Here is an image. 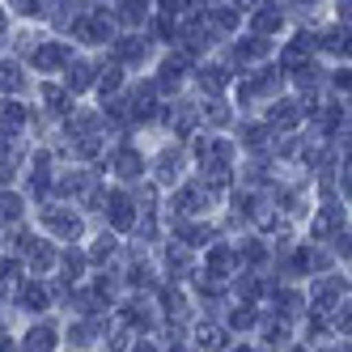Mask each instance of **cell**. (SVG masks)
I'll return each mask as SVG.
<instances>
[{"instance_id":"6da1fadb","label":"cell","mask_w":352,"mask_h":352,"mask_svg":"<svg viewBox=\"0 0 352 352\" xmlns=\"http://www.w3.org/2000/svg\"><path fill=\"white\" fill-rule=\"evenodd\" d=\"M68 60H72V47H68V43H56V38H52V43H38L34 52H30V64H34L38 72H60Z\"/></svg>"},{"instance_id":"7a4b0ae2","label":"cell","mask_w":352,"mask_h":352,"mask_svg":"<svg viewBox=\"0 0 352 352\" xmlns=\"http://www.w3.org/2000/svg\"><path fill=\"white\" fill-rule=\"evenodd\" d=\"M111 170L119 174L123 183H136L140 174H144V157H140V148H132V144H119L115 153H111Z\"/></svg>"},{"instance_id":"3957f363","label":"cell","mask_w":352,"mask_h":352,"mask_svg":"<svg viewBox=\"0 0 352 352\" xmlns=\"http://www.w3.org/2000/svg\"><path fill=\"white\" fill-rule=\"evenodd\" d=\"M107 217H111L115 230H132V225H136V204H132V195L123 187H115L107 195Z\"/></svg>"},{"instance_id":"277c9868","label":"cell","mask_w":352,"mask_h":352,"mask_svg":"<svg viewBox=\"0 0 352 352\" xmlns=\"http://www.w3.org/2000/svg\"><path fill=\"white\" fill-rule=\"evenodd\" d=\"M234 263H238L234 246H225V242H208V259H204L208 280H230V276H234Z\"/></svg>"},{"instance_id":"5b68a950","label":"cell","mask_w":352,"mask_h":352,"mask_svg":"<svg viewBox=\"0 0 352 352\" xmlns=\"http://www.w3.org/2000/svg\"><path fill=\"white\" fill-rule=\"evenodd\" d=\"M183 81H187V56H170V60H162V68H157L153 85H157L162 94H174Z\"/></svg>"},{"instance_id":"8992f818","label":"cell","mask_w":352,"mask_h":352,"mask_svg":"<svg viewBox=\"0 0 352 352\" xmlns=\"http://www.w3.org/2000/svg\"><path fill=\"white\" fill-rule=\"evenodd\" d=\"M43 225H47V230H56L60 238H77L81 234V217L77 212H72V208H43Z\"/></svg>"},{"instance_id":"52a82bcc","label":"cell","mask_w":352,"mask_h":352,"mask_svg":"<svg viewBox=\"0 0 352 352\" xmlns=\"http://www.w3.org/2000/svg\"><path fill=\"white\" fill-rule=\"evenodd\" d=\"M47 301H52V293H47L43 280H21V289H17V310L38 314V310H47Z\"/></svg>"},{"instance_id":"ba28073f","label":"cell","mask_w":352,"mask_h":352,"mask_svg":"<svg viewBox=\"0 0 352 352\" xmlns=\"http://www.w3.org/2000/svg\"><path fill=\"white\" fill-rule=\"evenodd\" d=\"M111 47H115V64H140V60L148 56V47H144L140 38H132V34L111 38Z\"/></svg>"},{"instance_id":"9c48e42d","label":"cell","mask_w":352,"mask_h":352,"mask_svg":"<svg viewBox=\"0 0 352 352\" xmlns=\"http://www.w3.org/2000/svg\"><path fill=\"white\" fill-rule=\"evenodd\" d=\"M0 128H5L9 136H17L21 128H26V107L13 102V98H9V102H0Z\"/></svg>"},{"instance_id":"30bf717a","label":"cell","mask_w":352,"mask_h":352,"mask_svg":"<svg viewBox=\"0 0 352 352\" xmlns=\"http://www.w3.org/2000/svg\"><path fill=\"white\" fill-rule=\"evenodd\" d=\"M272 301L280 306V318H293V314L306 310V297H301L297 289H272Z\"/></svg>"},{"instance_id":"8fae6325","label":"cell","mask_w":352,"mask_h":352,"mask_svg":"<svg viewBox=\"0 0 352 352\" xmlns=\"http://www.w3.org/2000/svg\"><path fill=\"white\" fill-rule=\"evenodd\" d=\"M242 144L250 148V153H263V144L272 140V128H267V123H242Z\"/></svg>"},{"instance_id":"7c38bea8","label":"cell","mask_w":352,"mask_h":352,"mask_svg":"<svg viewBox=\"0 0 352 352\" xmlns=\"http://www.w3.org/2000/svg\"><path fill=\"white\" fill-rule=\"evenodd\" d=\"M314 52L344 56L348 52V30H322V34H314Z\"/></svg>"},{"instance_id":"4fadbf2b","label":"cell","mask_w":352,"mask_h":352,"mask_svg":"<svg viewBox=\"0 0 352 352\" xmlns=\"http://www.w3.org/2000/svg\"><path fill=\"white\" fill-rule=\"evenodd\" d=\"M267 119L276 123V128H293V123L301 119V111H297V102H293V98H280V102H276V107L267 111Z\"/></svg>"},{"instance_id":"5bb4252c","label":"cell","mask_w":352,"mask_h":352,"mask_svg":"<svg viewBox=\"0 0 352 352\" xmlns=\"http://www.w3.org/2000/svg\"><path fill=\"white\" fill-rule=\"evenodd\" d=\"M276 30H285V13H280V9H259V13H255V34L267 38V34H276Z\"/></svg>"},{"instance_id":"9a60e30c","label":"cell","mask_w":352,"mask_h":352,"mask_svg":"<svg viewBox=\"0 0 352 352\" xmlns=\"http://www.w3.org/2000/svg\"><path fill=\"white\" fill-rule=\"evenodd\" d=\"M64 85H68V94H81V89H89V85H94V68H89L85 60H77V64L68 68V81H64Z\"/></svg>"},{"instance_id":"2e32d148","label":"cell","mask_w":352,"mask_h":352,"mask_svg":"<svg viewBox=\"0 0 352 352\" xmlns=\"http://www.w3.org/2000/svg\"><path fill=\"white\" fill-rule=\"evenodd\" d=\"M26 246H30V267H34V272H52V267H56V250L47 246V242L34 246V238H30Z\"/></svg>"},{"instance_id":"e0dca14e","label":"cell","mask_w":352,"mask_h":352,"mask_svg":"<svg viewBox=\"0 0 352 352\" xmlns=\"http://www.w3.org/2000/svg\"><path fill=\"white\" fill-rule=\"evenodd\" d=\"M119 17L128 26H140V21H148V0H119Z\"/></svg>"},{"instance_id":"ac0fdd59","label":"cell","mask_w":352,"mask_h":352,"mask_svg":"<svg viewBox=\"0 0 352 352\" xmlns=\"http://www.w3.org/2000/svg\"><path fill=\"white\" fill-rule=\"evenodd\" d=\"M43 98H47V111H52V115H68V102H72L68 89H60V85H43Z\"/></svg>"},{"instance_id":"d6986e66","label":"cell","mask_w":352,"mask_h":352,"mask_svg":"<svg viewBox=\"0 0 352 352\" xmlns=\"http://www.w3.org/2000/svg\"><path fill=\"white\" fill-rule=\"evenodd\" d=\"M26 348H56V327L52 322H38L26 331Z\"/></svg>"},{"instance_id":"ffe728a7","label":"cell","mask_w":352,"mask_h":352,"mask_svg":"<svg viewBox=\"0 0 352 352\" xmlns=\"http://www.w3.org/2000/svg\"><path fill=\"white\" fill-rule=\"evenodd\" d=\"M255 322H259L255 306H250V301H242V306H234V314H230V331H250Z\"/></svg>"},{"instance_id":"44dd1931","label":"cell","mask_w":352,"mask_h":352,"mask_svg":"<svg viewBox=\"0 0 352 352\" xmlns=\"http://www.w3.org/2000/svg\"><path fill=\"white\" fill-rule=\"evenodd\" d=\"M119 85H123V68H119V64L102 68V77H98V94L111 98V94H119Z\"/></svg>"},{"instance_id":"7402d4cb","label":"cell","mask_w":352,"mask_h":352,"mask_svg":"<svg viewBox=\"0 0 352 352\" xmlns=\"http://www.w3.org/2000/svg\"><path fill=\"white\" fill-rule=\"evenodd\" d=\"M234 56H238V60H259V56H267V38L250 34L246 43H238V47H234Z\"/></svg>"},{"instance_id":"603a6c76","label":"cell","mask_w":352,"mask_h":352,"mask_svg":"<svg viewBox=\"0 0 352 352\" xmlns=\"http://www.w3.org/2000/svg\"><path fill=\"white\" fill-rule=\"evenodd\" d=\"M234 255H238V259H246V263H263V259H267V246H263L259 238H246V242L234 250Z\"/></svg>"},{"instance_id":"cb8c5ba5","label":"cell","mask_w":352,"mask_h":352,"mask_svg":"<svg viewBox=\"0 0 352 352\" xmlns=\"http://www.w3.org/2000/svg\"><path fill=\"white\" fill-rule=\"evenodd\" d=\"M199 85H204L208 94H221L225 85H230V72H225V68H204V72H199Z\"/></svg>"},{"instance_id":"d4e9b609","label":"cell","mask_w":352,"mask_h":352,"mask_svg":"<svg viewBox=\"0 0 352 352\" xmlns=\"http://www.w3.org/2000/svg\"><path fill=\"white\" fill-rule=\"evenodd\" d=\"M170 123H174V128H179V136H187V132L195 128V107L179 102V111H170Z\"/></svg>"},{"instance_id":"484cf974","label":"cell","mask_w":352,"mask_h":352,"mask_svg":"<svg viewBox=\"0 0 352 352\" xmlns=\"http://www.w3.org/2000/svg\"><path fill=\"white\" fill-rule=\"evenodd\" d=\"M263 289H267V285L259 280V276H255V272H242V280H238V293H242L246 301H255V297H259Z\"/></svg>"},{"instance_id":"4316f807","label":"cell","mask_w":352,"mask_h":352,"mask_svg":"<svg viewBox=\"0 0 352 352\" xmlns=\"http://www.w3.org/2000/svg\"><path fill=\"white\" fill-rule=\"evenodd\" d=\"M56 263H64V272H72L68 280H77L81 267H85V255H81V250H64V255H56Z\"/></svg>"},{"instance_id":"83f0119b","label":"cell","mask_w":352,"mask_h":352,"mask_svg":"<svg viewBox=\"0 0 352 352\" xmlns=\"http://www.w3.org/2000/svg\"><path fill=\"white\" fill-rule=\"evenodd\" d=\"M26 85V77H21L17 64H0V89H21Z\"/></svg>"},{"instance_id":"f1b7e54d","label":"cell","mask_w":352,"mask_h":352,"mask_svg":"<svg viewBox=\"0 0 352 352\" xmlns=\"http://www.w3.org/2000/svg\"><path fill=\"white\" fill-rule=\"evenodd\" d=\"M21 208H26V204H21V195H5V191H0V217H5V221H17L21 217Z\"/></svg>"},{"instance_id":"f546056e","label":"cell","mask_w":352,"mask_h":352,"mask_svg":"<svg viewBox=\"0 0 352 352\" xmlns=\"http://www.w3.org/2000/svg\"><path fill=\"white\" fill-rule=\"evenodd\" d=\"M179 166H183V157L174 153V148H166V153H162V162H157V174H162V179L170 183L174 174H179Z\"/></svg>"},{"instance_id":"4dcf8cb0","label":"cell","mask_w":352,"mask_h":352,"mask_svg":"<svg viewBox=\"0 0 352 352\" xmlns=\"http://www.w3.org/2000/svg\"><path fill=\"white\" fill-rule=\"evenodd\" d=\"M123 318H128V327H140V331H148V327H153V314H148L144 306H136V301L128 306V314H123Z\"/></svg>"},{"instance_id":"1f68e13d","label":"cell","mask_w":352,"mask_h":352,"mask_svg":"<svg viewBox=\"0 0 352 352\" xmlns=\"http://www.w3.org/2000/svg\"><path fill=\"white\" fill-rule=\"evenodd\" d=\"M111 255H115V234H102V238H98V246L89 250V259L102 263V259H111Z\"/></svg>"},{"instance_id":"d6a6232c","label":"cell","mask_w":352,"mask_h":352,"mask_svg":"<svg viewBox=\"0 0 352 352\" xmlns=\"http://www.w3.org/2000/svg\"><path fill=\"white\" fill-rule=\"evenodd\" d=\"M162 301H166V314H183V293L162 289Z\"/></svg>"},{"instance_id":"836d02e7","label":"cell","mask_w":352,"mask_h":352,"mask_svg":"<svg viewBox=\"0 0 352 352\" xmlns=\"http://www.w3.org/2000/svg\"><path fill=\"white\" fill-rule=\"evenodd\" d=\"M17 272H21L17 259H0V285H5V280H17Z\"/></svg>"},{"instance_id":"e575fe53","label":"cell","mask_w":352,"mask_h":352,"mask_svg":"<svg viewBox=\"0 0 352 352\" xmlns=\"http://www.w3.org/2000/svg\"><path fill=\"white\" fill-rule=\"evenodd\" d=\"M285 340H289V327H285V322L267 327V344H285Z\"/></svg>"},{"instance_id":"d590c367","label":"cell","mask_w":352,"mask_h":352,"mask_svg":"<svg viewBox=\"0 0 352 352\" xmlns=\"http://www.w3.org/2000/svg\"><path fill=\"white\" fill-rule=\"evenodd\" d=\"M157 9H162V13H183L187 0H157Z\"/></svg>"},{"instance_id":"8d00e7d4","label":"cell","mask_w":352,"mask_h":352,"mask_svg":"<svg viewBox=\"0 0 352 352\" xmlns=\"http://www.w3.org/2000/svg\"><path fill=\"white\" fill-rule=\"evenodd\" d=\"M336 89H348V68H336V77H331Z\"/></svg>"},{"instance_id":"74e56055","label":"cell","mask_w":352,"mask_h":352,"mask_svg":"<svg viewBox=\"0 0 352 352\" xmlns=\"http://www.w3.org/2000/svg\"><path fill=\"white\" fill-rule=\"evenodd\" d=\"M5 183H9V166H5V170H0V187H5Z\"/></svg>"},{"instance_id":"f35d334b","label":"cell","mask_w":352,"mask_h":352,"mask_svg":"<svg viewBox=\"0 0 352 352\" xmlns=\"http://www.w3.org/2000/svg\"><path fill=\"white\" fill-rule=\"evenodd\" d=\"M0 26H5V13H0Z\"/></svg>"}]
</instances>
